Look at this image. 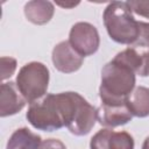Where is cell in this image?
<instances>
[{"label":"cell","instance_id":"1","mask_svg":"<svg viewBox=\"0 0 149 149\" xmlns=\"http://www.w3.org/2000/svg\"><path fill=\"white\" fill-rule=\"evenodd\" d=\"M64 126L70 133L83 136L91 132L97 121V109L77 92L56 94Z\"/></svg>","mask_w":149,"mask_h":149},{"label":"cell","instance_id":"2","mask_svg":"<svg viewBox=\"0 0 149 149\" xmlns=\"http://www.w3.org/2000/svg\"><path fill=\"white\" fill-rule=\"evenodd\" d=\"M135 88V73L111 61L101 71V84L99 87V97L101 104H125L127 97Z\"/></svg>","mask_w":149,"mask_h":149},{"label":"cell","instance_id":"3","mask_svg":"<svg viewBox=\"0 0 149 149\" xmlns=\"http://www.w3.org/2000/svg\"><path fill=\"white\" fill-rule=\"evenodd\" d=\"M104 24L109 37L121 44H132L140 37L139 22L134 19L126 2L112 1L105 8Z\"/></svg>","mask_w":149,"mask_h":149},{"label":"cell","instance_id":"4","mask_svg":"<svg viewBox=\"0 0 149 149\" xmlns=\"http://www.w3.org/2000/svg\"><path fill=\"white\" fill-rule=\"evenodd\" d=\"M16 85L26 99L31 104L43 98L49 85V70L41 62L24 64L16 77Z\"/></svg>","mask_w":149,"mask_h":149},{"label":"cell","instance_id":"5","mask_svg":"<svg viewBox=\"0 0 149 149\" xmlns=\"http://www.w3.org/2000/svg\"><path fill=\"white\" fill-rule=\"evenodd\" d=\"M26 116L29 123L40 130L52 132L64 127L56 94H47L40 100L31 102Z\"/></svg>","mask_w":149,"mask_h":149},{"label":"cell","instance_id":"6","mask_svg":"<svg viewBox=\"0 0 149 149\" xmlns=\"http://www.w3.org/2000/svg\"><path fill=\"white\" fill-rule=\"evenodd\" d=\"M69 43L80 56L86 57L97 52L100 37L93 24L88 22H77L70 30Z\"/></svg>","mask_w":149,"mask_h":149},{"label":"cell","instance_id":"7","mask_svg":"<svg viewBox=\"0 0 149 149\" xmlns=\"http://www.w3.org/2000/svg\"><path fill=\"white\" fill-rule=\"evenodd\" d=\"M115 63L125 65L135 74L146 77L149 74V47L135 45L128 47L123 51L116 54L112 59Z\"/></svg>","mask_w":149,"mask_h":149},{"label":"cell","instance_id":"8","mask_svg":"<svg viewBox=\"0 0 149 149\" xmlns=\"http://www.w3.org/2000/svg\"><path fill=\"white\" fill-rule=\"evenodd\" d=\"M90 147L91 149H134V139L127 132L104 128L93 135Z\"/></svg>","mask_w":149,"mask_h":149},{"label":"cell","instance_id":"9","mask_svg":"<svg viewBox=\"0 0 149 149\" xmlns=\"http://www.w3.org/2000/svg\"><path fill=\"white\" fill-rule=\"evenodd\" d=\"M51 58L54 66L63 73H71L79 70L84 61V57L71 47L69 41H62L56 44Z\"/></svg>","mask_w":149,"mask_h":149},{"label":"cell","instance_id":"10","mask_svg":"<svg viewBox=\"0 0 149 149\" xmlns=\"http://www.w3.org/2000/svg\"><path fill=\"white\" fill-rule=\"evenodd\" d=\"M26 99L21 94L16 83H2L0 86V116H9L19 113L26 105Z\"/></svg>","mask_w":149,"mask_h":149},{"label":"cell","instance_id":"11","mask_svg":"<svg viewBox=\"0 0 149 149\" xmlns=\"http://www.w3.org/2000/svg\"><path fill=\"white\" fill-rule=\"evenodd\" d=\"M133 115L128 109L126 102L111 105V104H101L99 108H97V120L99 123L106 128L119 127L126 125L132 120Z\"/></svg>","mask_w":149,"mask_h":149},{"label":"cell","instance_id":"12","mask_svg":"<svg viewBox=\"0 0 149 149\" xmlns=\"http://www.w3.org/2000/svg\"><path fill=\"white\" fill-rule=\"evenodd\" d=\"M54 5L50 1L34 0L24 5V15L34 24H45L54 16Z\"/></svg>","mask_w":149,"mask_h":149},{"label":"cell","instance_id":"13","mask_svg":"<svg viewBox=\"0 0 149 149\" xmlns=\"http://www.w3.org/2000/svg\"><path fill=\"white\" fill-rule=\"evenodd\" d=\"M126 105L133 116L146 118L149 115V88L135 87L126 99Z\"/></svg>","mask_w":149,"mask_h":149},{"label":"cell","instance_id":"14","mask_svg":"<svg viewBox=\"0 0 149 149\" xmlns=\"http://www.w3.org/2000/svg\"><path fill=\"white\" fill-rule=\"evenodd\" d=\"M41 136L26 127L16 129L9 137L6 149H38Z\"/></svg>","mask_w":149,"mask_h":149},{"label":"cell","instance_id":"15","mask_svg":"<svg viewBox=\"0 0 149 149\" xmlns=\"http://www.w3.org/2000/svg\"><path fill=\"white\" fill-rule=\"evenodd\" d=\"M126 3L135 14L149 19V0H129Z\"/></svg>","mask_w":149,"mask_h":149},{"label":"cell","instance_id":"16","mask_svg":"<svg viewBox=\"0 0 149 149\" xmlns=\"http://www.w3.org/2000/svg\"><path fill=\"white\" fill-rule=\"evenodd\" d=\"M1 80L13 76L16 70V59L12 57H1Z\"/></svg>","mask_w":149,"mask_h":149},{"label":"cell","instance_id":"17","mask_svg":"<svg viewBox=\"0 0 149 149\" xmlns=\"http://www.w3.org/2000/svg\"><path fill=\"white\" fill-rule=\"evenodd\" d=\"M38 149H66L65 144L57 139H47L42 141Z\"/></svg>","mask_w":149,"mask_h":149},{"label":"cell","instance_id":"18","mask_svg":"<svg viewBox=\"0 0 149 149\" xmlns=\"http://www.w3.org/2000/svg\"><path fill=\"white\" fill-rule=\"evenodd\" d=\"M139 28H140V36H141V38L144 42H147V44L149 47V23L140 21L139 22Z\"/></svg>","mask_w":149,"mask_h":149},{"label":"cell","instance_id":"19","mask_svg":"<svg viewBox=\"0 0 149 149\" xmlns=\"http://www.w3.org/2000/svg\"><path fill=\"white\" fill-rule=\"evenodd\" d=\"M57 5H58V6H61V7H65V8H66V7H74V6H77V5H78V2H72V3H66V2H65V3H63V2H57Z\"/></svg>","mask_w":149,"mask_h":149},{"label":"cell","instance_id":"20","mask_svg":"<svg viewBox=\"0 0 149 149\" xmlns=\"http://www.w3.org/2000/svg\"><path fill=\"white\" fill-rule=\"evenodd\" d=\"M142 149H149V136L144 140L143 142V146H142Z\"/></svg>","mask_w":149,"mask_h":149}]
</instances>
